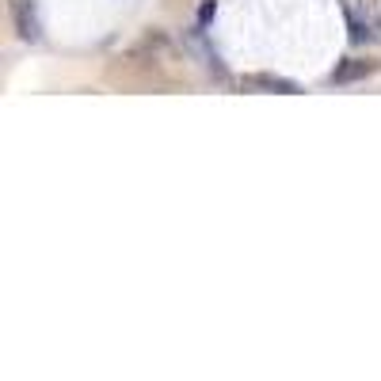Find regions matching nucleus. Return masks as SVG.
<instances>
[{"label": "nucleus", "instance_id": "obj_1", "mask_svg": "<svg viewBox=\"0 0 381 381\" xmlns=\"http://www.w3.org/2000/svg\"><path fill=\"white\" fill-rule=\"evenodd\" d=\"M12 12H16V31L23 42H39V16H34V4L31 0H16L12 4Z\"/></svg>", "mask_w": 381, "mask_h": 381}, {"label": "nucleus", "instance_id": "obj_2", "mask_svg": "<svg viewBox=\"0 0 381 381\" xmlns=\"http://www.w3.org/2000/svg\"><path fill=\"white\" fill-rule=\"evenodd\" d=\"M244 88L248 91H282V96H294V84L290 80H282V76H267V73H256V76H244Z\"/></svg>", "mask_w": 381, "mask_h": 381}, {"label": "nucleus", "instance_id": "obj_3", "mask_svg": "<svg viewBox=\"0 0 381 381\" xmlns=\"http://www.w3.org/2000/svg\"><path fill=\"white\" fill-rule=\"evenodd\" d=\"M366 73H370V61H351V65L336 69V84H347V80H355V76H366Z\"/></svg>", "mask_w": 381, "mask_h": 381}, {"label": "nucleus", "instance_id": "obj_4", "mask_svg": "<svg viewBox=\"0 0 381 381\" xmlns=\"http://www.w3.org/2000/svg\"><path fill=\"white\" fill-rule=\"evenodd\" d=\"M210 16H214V0H206V4H202V12H199V23H210Z\"/></svg>", "mask_w": 381, "mask_h": 381}]
</instances>
